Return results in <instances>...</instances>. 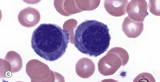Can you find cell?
<instances>
[{"label":"cell","instance_id":"cell-4","mask_svg":"<svg viewBox=\"0 0 160 82\" xmlns=\"http://www.w3.org/2000/svg\"><path fill=\"white\" fill-rule=\"evenodd\" d=\"M142 21H134L129 17L125 18L122 29L126 36L129 38H136L142 32L144 28Z\"/></svg>","mask_w":160,"mask_h":82},{"label":"cell","instance_id":"cell-5","mask_svg":"<svg viewBox=\"0 0 160 82\" xmlns=\"http://www.w3.org/2000/svg\"><path fill=\"white\" fill-rule=\"evenodd\" d=\"M128 1H106L104 7L108 13L115 17H120L126 13Z\"/></svg>","mask_w":160,"mask_h":82},{"label":"cell","instance_id":"cell-2","mask_svg":"<svg viewBox=\"0 0 160 82\" xmlns=\"http://www.w3.org/2000/svg\"><path fill=\"white\" fill-rule=\"evenodd\" d=\"M111 39L107 24L96 20H85L76 28L74 45L82 54L96 57L107 51Z\"/></svg>","mask_w":160,"mask_h":82},{"label":"cell","instance_id":"cell-1","mask_svg":"<svg viewBox=\"0 0 160 82\" xmlns=\"http://www.w3.org/2000/svg\"><path fill=\"white\" fill-rule=\"evenodd\" d=\"M70 36L69 31L57 24L42 23L33 32L31 46L41 58L47 61H54L66 53Z\"/></svg>","mask_w":160,"mask_h":82},{"label":"cell","instance_id":"cell-3","mask_svg":"<svg viewBox=\"0 0 160 82\" xmlns=\"http://www.w3.org/2000/svg\"><path fill=\"white\" fill-rule=\"evenodd\" d=\"M147 10V3L145 1H132L127 8L129 17L138 22L144 21L146 16L148 15Z\"/></svg>","mask_w":160,"mask_h":82}]
</instances>
